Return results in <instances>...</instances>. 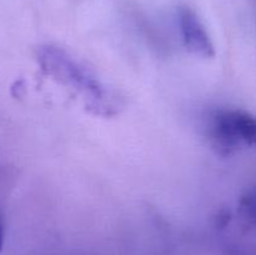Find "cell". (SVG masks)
I'll use <instances>...</instances> for the list:
<instances>
[{"label": "cell", "mask_w": 256, "mask_h": 255, "mask_svg": "<svg viewBox=\"0 0 256 255\" xmlns=\"http://www.w3.org/2000/svg\"><path fill=\"white\" fill-rule=\"evenodd\" d=\"M35 56L46 76L80 95L92 112L109 115L114 110L106 88L66 50L50 44L40 45Z\"/></svg>", "instance_id": "6da1fadb"}, {"label": "cell", "mask_w": 256, "mask_h": 255, "mask_svg": "<svg viewBox=\"0 0 256 255\" xmlns=\"http://www.w3.org/2000/svg\"><path fill=\"white\" fill-rule=\"evenodd\" d=\"M206 132L220 152L256 146V116L238 109H218L209 115Z\"/></svg>", "instance_id": "7a4b0ae2"}, {"label": "cell", "mask_w": 256, "mask_h": 255, "mask_svg": "<svg viewBox=\"0 0 256 255\" xmlns=\"http://www.w3.org/2000/svg\"><path fill=\"white\" fill-rule=\"evenodd\" d=\"M178 22L185 48L192 54L202 58L215 56V46L206 26L199 15L190 6L178 9Z\"/></svg>", "instance_id": "3957f363"}, {"label": "cell", "mask_w": 256, "mask_h": 255, "mask_svg": "<svg viewBox=\"0 0 256 255\" xmlns=\"http://www.w3.org/2000/svg\"><path fill=\"white\" fill-rule=\"evenodd\" d=\"M239 212L248 222L256 226V189L248 192L240 199Z\"/></svg>", "instance_id": "277c9868"}, {"label": "cell", "mask_w": 256, "mask_h": 255, "mask_svg": "<svg viewBox=\"0 0 256 255\" xmlns=\"http://www.w3.org/2000/svg\"><path fill=\"white\" fill-rule=\"evenodd\" d=\"M5 242V218L2 212L0 210V252H2V246Z\"/></svg>", "instance_id": "5b68a950"}]
</instances>
